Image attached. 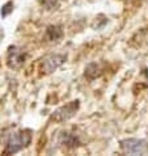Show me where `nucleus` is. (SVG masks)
<instances>
[{"instance_id":"obj_9","label":"nucleus","mask_w":148,"mask_h":156,"mask_svg":"<svg viewBox=\"0 0 148 156\" xmlns=\"http://www.w3.org/2000/svg\"><path fill=\"white\" fill-rule=\"evenodd\" d=\"M41 3L46 9H55L59 7V0H41Z\"/></svg>"},{"instance_id":"obj_6","label":"nucleus","mask_w":148,"mask_h":156,"mask_svg":"<svg viewBox=\"0 0 148 156\" xmlns=\"http://www.w3.org/2000/svg\"><path fill=\"white\" fill-rule=\"evenodd\" d=\"M46 38L47 41H58L63 37V29L59 25H51L46 29Z\"/></svg>"},{"instance_id":"obj_5","label":"nucleus","mask_w":148,"mask_h":156,"mask_svg":"<svg viewBox=\"0 0 148 156\" xmlns=\"http://www.w3.org/2000/svg\"><path fill=\"white\" fill-rule=\"evenodd\" d=\"M66 60V57L60 54H51L43 58L41 62V71L42 73H51L54 72L56 68H59Z\"/></svg>"},{"instance_id":"obj_3","label":"nucleus","mask_w":148,"mask_h":156,"mask_svg":"<svg viewBox=\"0 0 148 156\" xmlns=\"http://www.w3.org/2000/svg\"><path fill=\"white\" fill-rule=\"evenodd\" d=\"M79 106H80V104L77 100L76 101L68 102L67 105L59 108V109H56L54 112L53 115H51V121H55V122H58V123L66 122V121L72 118V117L76 114V112L79 110Z\"/></svg>"},{"instance_id":"obj_8","label":"nucleus","mask_w":148,"mask_h":156,"mask_svg":"<svg viewBox=\"0 0 148 156\" xmlns=\"http://www.w3.org/2000/svg\"><path fill=\"white\" fill-rule=\"evenodd\" d=\"M100 75H101V68H100V66L97 63H90L89 66L85 68V76L90 80L98 77Z\"/></svg>"},{"instance_id":"obj_7","label":"nucleus","mask_w":148,"mask_h":156,"mask_svg":"<svg viewBox=\"0 0 148 156\" xmlns=\"http://www.w3.org/2000/svg\"><path fill=\"white\" fill-rule=\"evenodd\" d=\"M59 140H60V144H63L66 147H76L79 144V139L71 133H62Z\"/></svg>"},{"instance_id":"obj_10","label":"nucleus","mask_w":148,"mask_h":156,"mask_svg":"<svg viewBox=\"0 0 148 156\" xmlns=\"http://www.w3.org/2000/svg\"><path fill=\"white\" fill-rule=\"evenodd\" d=\"M12 11H13V3H12V2H8V3L4 4L3 8H2V16L5 17V16L9 15Z\"/></svg>"},{"instance_id":"obj_1","label":"nucleus","mask_w":148,"mask_h":156,"mask_svg":"<svg viewBox=\"0 0 148 156\" xmlns=\"http://www.w3.org/2000/svg\"><path fill=\"white\" fill-rule=\"evenodd\" d=\"M30 140H32V134H30L29 130L12 134V135L9 136V139L7 140L4 154L11 155V154L19 152V151H21L23 148H25V147L29 146Z\"/></svg>"},{"instance_id":"obj_2","label":"nucleus","mask_w":148,"mask_h":156,"mask_svg":"<svg viewBox=\"0 0 148 156\" xmlns=\"http://www.w3.org/2000/svg\"><path fill=\"white\" fill-rule=\"evenodd\" d=\"M121 148L125 154L130 155H144L148 152V144L143 139H125L121 142Z\"/></svg>"},{"instance_id":"obj_4","label":"nucleus","mask_w":148,"mask_h":156,"mask_svg":"<svg viewBox=\"0 0 148 156\" xmlns=\"http://www.w3.org/2000/svg\"><path fill=\"white\" fill-rule=\"evenodd\" d=\"M25 58H26V55H25L23 49L11 46L8 49V54H7V64L12 70H17L25 63Z\"/></svg>"}]
</instances>
